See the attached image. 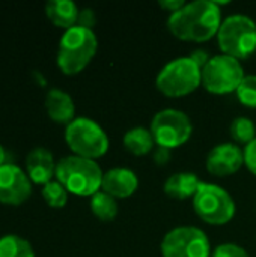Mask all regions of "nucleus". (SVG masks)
I'll return each mask as SVG.
<instances>
[{
	"label": "nucleus",
	"mask_w": 256,
	"mask_h": 257,
	"mask_svg": "<svg viewBox=\"0 0 256 257\" xmlns=\"http://www.w3.org/2000/svg\"><path fill=\"white\" fill-rule=\"evenodd\" d=\"M222 21V11L217 2L195 0L169 15L167 29L180 41L205 42L217 36Z\"/></svg>",
	"instance_id": "obj_1"
},
{
	"label": "nucleus",
	"mask_w": 256,
	"mask_h": 257,
	"mask_svg": "<svg viewBox=\"0 0 256 257\" xmlns=\"http://www.w3.org/2000/svg\"><path fill=\"white\" fill-rule=\"evenodd\" d=\"M103 170L95 160L68 155L57 161L56 179L74 196L92 197L101 190Z\"/></svg>",
	"instance_id": "obj_2"
},
{
	"label": "nucleus",
	"mask_w": 256,
	"mask_h": 257,
	"mask_svg": "<svg viewBox=\"0 0 256 257\" xmlns=\"http://www.w3.org/2000/svg\"><path fill=\"white\" fill-rule=\"evenodd\" d=\"M98 39L94 30L74 26L65 30L59 42L57 66L65 75L80 74L95 57Z\"/></svg>",
	"instance_id": "obj_3"
},
{
	"label": "nucleus",
	"mask_w": 256,
	"mask_h": 257,
	"mask_svg": "<svg viewBox=\"0 0 256 257\" xmlns=\"http://www.w3.org/2000/svg\"><path fill=\"white\" fill-rule=\"evenodd\" d=\"M155 86L167 98L187 96L202 86V68L190 56L174 59L161 68Z\"/></svg>",
	"instance_id": "obj_4"
},
{
	"label": "nucleus",
	"mask_w": 256,
	"mask_h": 257,
	"mask_svg": "<svg viewBox=\"0 0 256 257\" xmlns=\"http://www.w3.org/2000/svg\"><path fill=\"white\" fill-rule=\"evenodd\" d=\"M217 44L223 54L238 60L250 57L256 51V23L244 14H234L222 21Z\"/></svg>",
	"instance_id": "obj_5"
},
{
	"label": "nucleus",
	"mask_w": 256,
	"mask_h": 257,
	"mask_svg": "<svg viewBox=\"0 0 256 257\" xmlns=\"http://www.w3.org/2000/svg\"><path fill=\"white\" fill-rule=\"evenodd\" d=\"M193 209L204 223L211 226L228 224L237 212L232 196L220 185L207 182H201L193 197Z\"/></svg>",
	"instance_id": "obj_6"
},
{
	"label": "nucleus",
	"mask_w": 256,
	"mask_h": 257,
	"mask_svg": "<svg viewBox=\"0 0 256 257\" xmlns=\"http://www.w3.org/2000/svg\"><path fill=\"white\" fill-rule=\"evenodd\" d=\"M65 140L74 155L98 160L109 151V137L89 117H75L65 130Z\"/></svg>",
	"instance_id": "obj_7"
},
{
	"label": "nucleus",
	"mask_w": 256,
	"mask_h": 257,
	"mask_svg": "<svg viewBox=\"0 0 256 257\" xmlns=\"http://www.w3.org/2000/svg\"><path fill=\"white\" fill-rule=\"evenodd\" d=\"M246 77L241 60L228 54H217L202 66V86L213 95H228L237 92Z\"/></svg>",
	"instance_id": "obj_8"
},
{
	"label": "nucleus",
	"mask_w": 256,
	"mask_h": 257,
	"mask_svg": "<svg viewBox=\"0 0 256 257\" xmlns=\"http://www.w3.org/2000/svg\"><path fill=\"white\" fill-rule=\"evenodd\" d=\"M149 130L152 133L155 145L170 151L189 142L193 133V125L190 117L184 111L164 108L152 117Z\"/></svg>",
	"instance_id": "obj_9"
},
{
	"label": "nucleus",
	"mask_w": 256,
	"mask_h": 257,
	"mask_svg": "<svg viewBox=\"0 0 256 257\" xmlns=\"http://www.w3.org/2000/svg\"><path fill=\"white\" fill-rule=\"evenodd\" d=\"M160 250L163 257H210L211 245L204 230L181 226L166 233Z\"/></svg>",
	"instance_id": "obj_10"
},
{
	"label": "nucleus",
	"mask_w": 256,
	"mask_h": 257,
	"mask_svg": "<svg viewBox=\"0 0 256 257\" xmlns=\"http://www.w3.org/2000/svg\"><path fill=\"white\" fill-rule=\"evenodd\" d=\"M32 194V181L15 164L0 167V203L9 206L23 205Z\"/></svg>",
	"instance_id": "obj_11"
},
{
	"label": "nucleus",
	"mask_w": 256,
	"mask_h": 257,
	"mask_svg": "<svg viewBox=\"0 0 256 257\" xmlns=\"http://www.w3.org/2000/svg\"><path fill=\"white\" fill-rule=\"evenodd\" d=\"M244 164V152L237 143H220L207 155V170L213 176H231Z\"/></svg>",
	"instance_id": "obj_12"
},
{
	"label": "nucleus",
	"mask_w": 256,
	"mask_h": 257,
	"mask_svg": "<svg viewBox=\"0 0 256 257\" xmlns=\"http://www.w3.org/2000/svg\"><path fill=\"white\" fill-rule=\"evenodd\" d=\"M139 187L137 175L127 167H113L103 175L101 191L115 199L131 197Z\"/></svg>",
	"instance_id": "obj_13"
},
{
	"label": "nucleus",
	"mask_w": 256,
	"mask_h": 257,
	"mask_svg": "<svg viewBox=\"0 0 256 257\" xmlns=\"http://www.w3.org/2000/svg\"><path fill=\"white\" fill-rule=\"evenodd\" d=\"M56 166L53 154L45 148H35L27 154L26 173L35 184L45 185L51 182L53 176H56Z\"/></svg>",
	"instance_id": "obj_14"
},
{
	"label": "nucleus",
	"mask_w": 256,
	"mask_h": 257,
	"mask_svg": "<svg viewBox=\"0 0 256 257\" xmlns=\"http://www.w3.org/2000/svg\"><path fill=\"white\" fill-rule=\"evenodd\" d=\"M45 108L50 119L60 125H69L75 119V104L69 93L51 89L45 96Z\"/></svg>",
	"instance_id": "obj_15"
},
{
	"label": "nucleus",
	"mask_w": 256,
	"mask_h": 257,
	"mask_svg": "<svg viewBox=\"0 0 256 257\" xmlns=\"http://www.w3.org/2000/svg\"><path fill=\"white\" fill-rule=\"evenodd\" d=\"M201 185L199 178L195 173L189 172H178L170 175L164 182V193L166 196L177 199V200H186L193 199L198 188Z\"/></svg>",
	"instance_id": "obj_16"
},
{
	"label": "nucleus",
	"mask_w": 256,
	"mask_h": 257,
	"mask_svg": "<svg viewBox=\"0 0 256 257\" xmlns=\"http://www.w3.org/2000/svg\"><path fill=\"white\" fill-rule=\"evenodd\" d=\"M45 14L56 27L68 30L77 26L80 9L71 0H50L45 5Z\"/></svg>",
	"instance_id": "obj_17"
},
{
	"label": "nucleus",
	"mask_w": 256,
	"mask_h": 257,
	"mask_svg": "<svg viewBox=\"0 0 256 257\" xmlns=\"http://www.w3.org/2000/svg\"><path fill=\"white\" fill-rule=\"evenodd\" d=\"M122 142H124L125 149L136 157H143L149 154L155 145L151 130H146L143 126H134L128 130L124 134Z\"/></svg>",
	"instance_id": "obj_18"
},
{
	"label": "nucleus",
	"mask_w": 256,
	"mask_h": 257,
	"mask_svg": "<svg viewBox=\"0 0 256 257\" xmlns=\"http://www.w3.org/2000/svg\"><path fill=\"white\" fill-rule=\"evenodd\" d=\"M91 211L100 221H113L118 215V202L104 191H98L91 197Z\"/></svg>",
	"instance_id": "obj_19"
},
{
	"label": "nucleus",
	"mask_w": 256,
	"mask_h": 257,
	"mask_svg": "<svg viewBox=\"0 0 256 257\" xmlns=\"http://www.w3.org/2000/svg\"><path fill=\"white\" fill-rule=\"evenodd\" d=\"M0 257H35L30 242L17 235L0 238Z\"/></svg>",
	"instance_id": "obj_20"
},
{
	"label": "nucleus",
	"mask_w": 256,
	"mask_h": 257,
	"mask_svg": "<svg viewBox=\"0 0 256 257\" xmlns=\"http://www.w3.org/2000/svg\"><path fill=\"white\" fill-rule=\"evenodd\" d=\"M231 137L234 139V142L240 146L244 145L247 146L250 142H253L256 139V125L253 123L252 119L240 116L237 119L232 120L231 123Z\"/></svg>",
	"instance_id": "obj_21"
},
{
	"label": "nucleus",
	"mask_w": 256,
	"mask_h": 257,
	"mask_svg": "<svg viewBox=\"0 0 256 257\" xmlns=\"http://www.w3.org/2000/svg\"><path fill=\"white\" fill-rule=\"evenodd\" d=\"M42 197L50 208L60 209L68 202V190L59 181H51L42 187Z\"/></svg>",
	"instance_id": "obj_22"
},
{
	"label": "nucleus",
	"mask_w": 256,
	"mask_h": 257,
	"mask_svg": "<svg viewBox=\"0 0 256 257\" xmlns=\"http://www.w3.org/2000/svg\"><path fill=\"white\" fill-rule=\"evenodd\" d=\"M235 93L243 105L256 108V75H246Z\"/></svg>",
	"instance_id": "obj_23"
},
{
	"label": "nucleus",
	"mask_w": 256,
	"mask_h": 257,
	"mask_svg": "<svg viewBox=\"0 0 256 257\" xmlns=\"http://www.w3.org/2000/svg\"><path fill=\"white\" fill-rule=\"evenodd\" d=\"M213 257H250L249 253L237 245V244H231V242H226V244H220L219 247H216V250L213 251Z\"/></svg>",
	"instance_id": "obj_24"
},
{
	"label": "nucleus",
	"mask_w": 256,
	"mask_h": 257,
	"mask_svg": "<svg viewBox=\"0 0 256 257\" xmlns=\"http://www.w3.org/2000/svg\"><path fill=\"white\" fill-rule=\"evenodd\" d=\"M243 152H244V166L250 173L256 176V139L247 146H244Z\"/></svg>",
	"instance_id": "obj_25"
},
{
	"label": "nucleus",
	"mask_w": 256,
	"mask_h": 257,
	"mask_svg": "<svg viewBox=\"0 0 256 257\" xmlns=\"http://www.w3.org/2000/svg\"><path fill=\"white\" fill-rule=\"evenodd\" d=\"M95 21H97V17H95V12L89 8L86 9H81L80 14H78V21H77V26L80 27H86V29H91L95 26Z\"/></svg>",
	"instance_id": "obj_26"
},
{
	"label": "nucleus",
	"mask_w": 256,
	"mask_h": 257,
	"mask_svg": "<svg viewBox=\"0 0 256 257\" xmlns=\"http://www.w3.org/2000/svg\"><path fill=\"white\" fill-rule=\"evenodd\" d=\"M169 160H170V151L166 149V148H160L158 146L157 151L154 152V161H155V164L163 166V164L169 163Z\"/></svg>",
	"instance_id": "obj_27"
},
{
	"label": "nucleus",
	"mask_w": 256,
	"mask_h": 257,
	"mask_svg": "<svg viewBox=\"0 0 256 257\" xmlns=\"http://www.w3.org/2000/svg\"><path fill=\"white\" fill-rule=\"evenodd\" d=\"M184 5H186L184 0H161V2H160V6H161L163 9L169 11L170 14L180 11Z\"/></svg>",
	"instance_id": "obj_28"
},
{
	"label": "nucleus",
	"mask_w": 256,
	"mask_h": 257,
	"mask_svg": "<svg viewBox=\"0 0 256 257\" xmlns=\"http://www.w3.org/2000/svg\"><path fill=\"white\" fill-rule=\"evenodd\" d=\"M5 160H6V152H5L3 146L0 145V167H2L3 164H6V163H5Z\"/></svg>",
	"instance_id": "obj_29"
}]
</instances>
